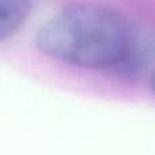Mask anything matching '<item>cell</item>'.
Here are the masks:
<instances>
[{
    "label": "cell",
    "mask_w": 155,
    "mask_h": 155,
    "mask_svg": "<svg viewBox=\"0 0 155 155\" xmlns=\"http://www.w3.org/2000/svg\"><path fill=\"white\" fill-rule=\"evenodd\" d=\"M135 40L120 11L97 3H70L41 25L35 46L57 61L104 70L120 68Z\"/></svg>",
    "instance_id": "obj_1"
},
{
    "label": "cell",
    "mask_w": 155,
    "mask_h": 155,
    "mask_svg": "<svg viewBox=\"0 0 155 155\" xmlns=\"http://www.w3.org/2000/svg\"><path fill=\"white\" fill-rule=\"evenodd\" d=\"M31 7L26 0H0V42H5L21 29Z\"/></svg>",
    "instance_id": "obj_2"
},
{
    "label": "cell",
    "mask_w": 155,
    "mask_h": 155,
    "mask_svg": "<svg viewBox=\"0 0 155 155\" xmlns=\"http://www.w3.org/2000/svg\"><path fill=\"white\" fill-rule=\"evenodd\" d=\"M150 84H151V90H153V91H154V94H155V72L153 74V76H151Z\"/></svg>",
    "instance_id": "obj_3"
}]
</instances>
